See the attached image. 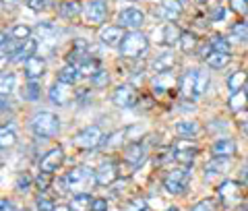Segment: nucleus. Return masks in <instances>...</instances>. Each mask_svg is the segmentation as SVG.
Masks as SVG:
<instances>
[{
    "instance_id": "nucleus-36",
    "label": "nucleus",
    "mask_w": 248,
    "mask_h": 211,
    "mask_svg": "<svg viewBox=\"0 0 248 211\" xmlns=\"http://www.w3.org/2000/svg\"><path fill=\"white\" fill-rule=\"evenodd\" d=\"M219 209H221V205L215 199H203V201H199L190 211H219Z\"/></svg>"
},
{
    "instance_id": "nucleus-28",
    "label": "nucleus",
    "mask_w": 248,
    "mask_h": 211,
    "mask_svg": "<svg viewBox=\"0 0 248 211\" xmlns=\"http://www.w3.org/2000/svg\"><path fill=\"white\" fill-rule=\"evenodd\" d=\"M246 81H248V73H244V70H236V73L230 75L228 87H230L232 91H240V89H244Z\"/></svg>"
},
{
    "instance_id": "nucleus-42",
    "label": "nucleus",
    "mask_w": 248,
    "mask_h": 211,
    "mask_svg": "<svg viewBox=\"0 0 248 211\" xmlns=\"http://www.w3.org/2000/svg\"><path fill=\"white\" fill-rule=\"evenodd\" d=\"M35 205H37V211H56V207H54V201L44 197V195H40V197L35 199Z\"/></svg>"
},
{
    "instance_id": "nucleus-52",
    "label": "nucleus",
    "mask_w": 248,
    "mask_h": 211,
    "mask_svg": "<svg viewBox=\"0 0 248 211\" xmlns=\"http://www.w3.org/2000/svg\"><path fill=\"white\" fill-rule=\"evenodd\" d=\"M0 211H15L13 203H11L9 199H2V205H0Z\"/></svg>"
},
{
    "instance_id": "nucleus-14",
    "label": "nucleus",
    "mask_w": 248,
    "mask_h": 211,
    "mask_svg": "<svg viewBox=\"0 0 248 211\" xmlns=\"http://www.w3.org/2000/svg\"><path fill=\"white\" fill-rule=\"evenodd\" d=\"M145 21V15L139 11V9H124L118 15V23L120 27H126V29H139Z\"/></svg>"
},
{
    "instance_id": "nucleus-32",
    "label": "nucleus",
    "mask_w": 248,
    "mask_h": 211,
    "mask_svg": "<svg viewBox=\"0 0 248 211\" xmlns=\"http://www.w3.org/2000/svg\"><path fill=\"white\" fill-rule=\"evenodd\" d=\"M230 35L234 37V40H238V42H246V40H248V21H240V23H236V25L232 27Z\"/></svg>"
},
{
    "instance_id": "nucleus-18",
    "label": "nucleus",
    "mask_w": 248,
    "mask_h": 211,
    "mask_svg": "<svg viewBox=\"0 0 248 211\" xmlns=\"http://www.w3.org/2000/svg\"><path fill=\"white\" fill-rule=\"evenodd\" d=\"M180 15H182V6H180L178 0H164V2L159 4V17L161 19L174 23Z\"/></svg>"
},
{
    "instance_id": "nucleus-25",
    "label": "nucleus",
    "mask_w": 248,
    "mask_h": 211,
    "mask_svg": "<svg viewBox=\"0 0 248 211\" xmlns=\"http://www.w3.org/2000/svg\"><path fill=\"white\" fill-rule=\"evenodd\" d=\"M228 106H230L232 112H242L244 108L248 106V93L244 89L234 91L232 93V97H230V101H228Z\"/></svg>"
},
{
    "instance_id": "nucleus-16",
    "label": "nucleus",
    "mask_w": 248,
    "mask_h": 211,
    "mask_svg": "<svg viewBox=\"0 0 248 211\" xmlns=\"http://www.w3.org/2000/svg\"><path fill=\"white\" fill-rule=\"evenodd\" d=\"M211 151H213V158L230 160L236 155V143L232 139H217L211 147Z\"/></svg>"
},
{
    "instance_id": "nucleus-22",
    "label": "nucleus",
    "mask_w": 248,
    "mask_h": 211,
    "mask_svg": "<svg viewBox=\"0 0 248 211\" xmlns=\"http://www.w3.org/2000/svg\"><path fill=\"white\" fill-rule=\"evenodd\" d=\"M35 50H37V42L29 37V40H25V42L21 44V48L17 50V54H15L11 60H13V62H27V60L35 54Z\"/></svg>"
},
{
    "instance_id": "nucleus-21",
    "label": "nucleus",
    "mask_w": 248,
    "mask_h": 211,
    "mask_svg": "<svg viewBox=\"0 0 248 211\" xmlns=\"http://www.w3.org/2000/svg\"><path fill=\"white\" fill-rule=\"evenodd\" d=\"M174 65H176L174 54L166 52V54H159V56L151 62V68H153V73L159 75V73H168L170 68H174Z\"/></svg>"
},
{
    "instance_id": "nucleus-46",
    "label": "nucleus",
    "mask_w": 248,
    "mask_h": 211,
    "mask_svg": "<svg viewBox=\"0 0 248 211\" xmlns=\"http://www.w3.org/2000/svg\"><path fill=\"white\" fill-rule=\"evenodd\" d=\"M29 186H31V176L29 174H19V178H17V191L27 193Z\"/></svg>"
},
{
    "instance_id": "nucleus-40",
    "label": "nucleus",
    "mask_w": 248,
    "mask_h": 211,
    "mask_svg": "<svg viewBox=\"0 0 248 211\" xmlns=\"http://www.w3.org/2000/svg\"><path fill=\"white\" fill-rule=\"evenodd\" d=\"M0 87H2V96L11 93L15 87V75L13 73H2V79H0Z\"/></svg>"
},
{
    "instance_id": "nucleus-3",
    "label": "nucleus",
    "mask_w": 248,
    "mask_h": 211,
    "mask_svg": "<svg viewBox=\"0 0 248 211\" xmlns=\"http://www.w3.org/2000/svg\"><path fill=\"white\" fill-rule=\"evenodd\" d=\"M147 48H149L147 35L139 33V31H130L128 35H124V40L120 44V54L124 58H139L141 54L147 52Z\"/></svg>"
},
{
    "instance_id": "nucleus-13",
    "label": "nucleus",
    "mask_w": 248,
    "mask_h": 211,
    "mask_svg": "<svg viewBox=\"0 0 248 211\" xmlns=\"http://www.w3.org/2000/svg\"><path fill=\"white\" fill-rule=\"evenodd\" d=\"M62 162H64V151H62L60 147H54V149H50V151L42 158V162H40V170H42V172H48V174H52L54 170H58V168L62 166Z\"/></svg>"
},
{
    "instance_id": "nucleus-24",
    "label": "nucleus",
    "mask_w": 248,
    "mask_h": 211,
    "mask_svg": "<svg viewBox=\"0 0 248 211\" xmlns=\"http://www.w3.org/2000/svg\"><path fill=\"white\" fill-rule=\"evenodd\" d=\"M79 77H81V70H79V66H75V65H66V66H62L58 70V81L66 83V85L77 83L79 81Z\"/></svg>"
},
{
    "instance_id": "nucleus-34",
    "label": "nucleus",
    "mask_w": 248,
    "mask_h": 211,
    "mask_svg": "<svg viewBox=\"0 0 248 211\" xmlns=\"http://www.w3.org/2000/svg\"><path fill=\"white\" fill-rule=\"evenodd\" d=\"M40 85H37L35 81H29L27 85H25V87H23V93H21V96H23V99H27V101H35L37 97H40Z\"/></svg>"
},
{
    "instance_id": "nucleus-33",
    "label": "nucleus",
    "mask_w": 248,
    "mask_h": 211,
    "mask_svg": "<svg viewBox=\"0 0 248 211\" xmlns=\"http://www.w3.org/2000/svg\"><path fill=\"white\" fill-rule=\"evenodd\" d=\"M197 35L190 33V31H182V37H180V48L182 52H192L197 48Z\"/></svg>"
},
{
    "instance_id": "nucleus-27",
    "label": "nucleus",
    "mask_w": 248,
    "mask_h": 211,
    "mask_svg": "<svg viewBox=\"0 0 248 211\" xmlns=\"http://www.w3.org/2000/svg\"><path fill=\"white\" fill-rule=\"evenodd\" d=\"M91 203H93V199L89 197L87 193H79V195H75V197H73L71 209L73 211H89L91 209Z\"/></svg>"
},
{
    "instance_id": "nucleus-47",
    "label": "nucleus",
    "mask_w": 248,
    "mask_h": 211,
    "mask_svg": "<svg viewBox=\"0 0 248 211\" xmlns=\"http://www.w3.org/2000/svg\"><path fill=\"white\" fill-rule=\"evenodd\" d=\"M50 4H52V0H29V6L33 11H44V9H48Z\"/></svg>"
},
{
    "instance_id": "nucleus-15",
    "label": "nucleus",
    "mask_w": 248,
    "mask_h": 211,
    "mask_svg": "<svg viewBox=\"0 0 248 211\" xmlns=\"http://www.w3.org/2000/svg\"><path fill=\"white\" fill-rule=\"evenodd\" d=\"M124 162H126L130 168L143 166V162H145V147L141 143L126 145V149H124Z\"/></svg>"
},
{
    "instance_id": "nucleus-29",
    "label": "nucleus",
    "mask_w": 248,
    "mask_h": 211,
    "mask_svg": "<svg viewBox=\"0 0 248 211\" xmlns=\"http://www.w3.org/2000/svg\"><path fill=\"white\" fill-rule=\"evenodd\" d=\"M201 130V127H199V122H195V120H182V122H178L176 124V132L178 135H182V137H195L197 132Z\"/></svg>"
},
{
    "instance_id": "nucleus-8",
    "label": "nucleus",
    "mask_w": 248,
    "mask_h": 211,
    "mask_svg": "<svg viewBox=\"0 0 248 211\" xmlns=\"http://www.w3.org/2000/svg\"><path fill=\"white\" fill-rule=\"evenodd\" d=\"M112 99L118 108H135L139 101V93L135 87H130V85H120V87H116Z\"/></svg>"
},
{
    "instance_id": "nucleus-11",
    "label": "nucleus",
    "mask_w": 248,
    "mask_h": 211,
    "mask_svg": "<svg viewBox=\"0 0 248 211\" xmlns=\"http://www.w3.org/2000/svg\"><path fill=\"white\" fill-rule=\"evenodd\" d=\"M50 99L54 101V104H58V106H68L71 101L75 99V93L71 89V85H66V83H54L52 85V89H50Z\"/></svg>"
},
{
    "instance_id": "nucleus-53",
    "label": "nucleus",
    "mask_w": 248,
    "mask_h": 211,
    "mask_svg": "<svg viewBox=\"0 0 248 211\" xmlns=\"http://www.w3.org/2000/svg\"><path fill=\"white\" fill-rule=\"evenodd\" d=\"M56 211H73V209H71V205H58Z\"/></svg>"
},
{
    "instance_id": "nucleus-5",
    "label": "nucleus",
    "mask_w": 248,
    "mask_h": 211,
    "mask_svg": "<svg viewBox=\"0 0 248 211\" xmlns=\"http://www.w3.org/2000/svg\"><path fill=\"white\" fill-rule=\"evenodd\" d=\"M188 180H190V172L188 168H174L168 172V176L164 178V189L170 195H184L188 189Z\"/></svg>"
},
{
    "instance_id": "nucleus-9",
    "label": "nucleus",
    "mask_w": 248,
    "mask_h": 211,
    "mask_svg": "<svg viewBox=\"0 0 248 211\" xmlns=\"http://www.w3.org/2000/svg\"><path fill=\"white\" fill-rule=\"evenodd\" d=\"M106 15H108L106 0H91L87 4V9H85V19H87L89 25H99V23H104Z\"/></svg>"
},
{
    "instance_id": "nucleus-6",
    "label": "nucleus",
    "mask_w": 248,
    "mask_h": 211,
    "mask_svg": "<svg viewBox=\"0 0 248 211\" xmlns=\"http://www.w3.org/2000/svg\"><path fill=\"white\" fill-rule=\"evenodd\" d=\"M172 153H174V160L182 166H190L195 162L197 153H199V145L190 139H178L174 147H172Z\"/></svg>"
},
{
    "instance_id": "nucleus-38",
    "label": "nucleus",
    "mask_w": 248,
    "mask_h": 211,
    "mask_svg": "<svg viewBox=\"0 0 248 211\" xmlns=\"http://www.w3.org/2000/svg\"><path fill=\"white\" fill-rule=\"evenodd\" d=\"M211 50L230 54V42L226 40V37H221V35H213V40H211Z\"/></svg>"
},
{
    "instance_id": "nucleus-43",
    "label": "nucleus",
    "mask_w": 248,
    "mask_h": 211,
    "mask_svg": "<svg viewBox=\"0 0 248 211\" xmlns=\"http://www.w3.org/2000/svg\"><path fill=\"white\" fill-rule=\"evenodd\" d=\"M50 182H52V178L48 172H40V176L35 178V184H37V191L44 193V191H48L50 189Z\"/></svg>"
},
{
    "instance_id": "nucleus-54",
    "label": "nucleus",
    "mask_w": 248,
    "mask_h": 211,
    "mask_svg": "<svg viewBox=\"0 0 248 211\" xmlns=\"http://www.w3.org/2000/svg\"><path fill=\"white\" fill-rule=\"evenodd\" d=\"M242 132H244V135L248 137V122H242Z\"/></svg>"
},
{
    "instance_id": "nucleus-39",
    "label": "nucleus",
    "mask_w": 248,
    "mask_h": 211,
    "mask_svg": "<svg viewBox=\"0 0 248 211\" xmlns=\"http://www.w3.org/2000/svg\"><path fill=\"white\" fill-rule=\"evenodd\" d=\"M126 132H128V130H116L114 135L108 137V141H104L102 145H106V147H110V149H112V147L124 143V137H126Z\"/></svg>"
},
{
    "instance_id": "nucleus-26",
    "label": "nucleus",
    "mask_w": 248,
    "mask_h": 211,
    "mask_svg": "<svg viewBox=\"0 0 248 211\" xmlns=\"http://www.w3.org/2000/svg\"><path fill=\"white\" fill-rule=\"evenodd\" d=\"M58 13H60V17H64V19H75L81 15V4L77 2V0H64V2L60 4Z\"/></svg>"
},
{
    "instance_id": "nucleus-50",
    "label": "nucleus",
    "mask_w": 248,
    "mask_h": 211,
    "mask_svg": "<svg viewBox=\"0 0 248 211\" xmlns=\"http://www.w3.org/2000/svg\"><path fill=\"white\" fill-rule=\"evenodd\" d=\"M168 158H170L168 151H159L157 155H155V166H161L164 162H168Z\"/></svg>"
},
{
    "instance_id": "nucleus-12",
    "label": "nucleus",
    "mask_w": 248,
    "mask_h": 211,
    "mask_svg": "<svg viewBox=\"0 0 248 211\" xmlns=\"http://www.w3.org/2000/svg\"><path fill=\"white\" fill-rule=\"evenodd\" d=\"M240 182H234V180H226L217 186V195L221 197V201L226 205H234V203L240 201Z\"/></svg>"
},
{
    "instance_id": "nucleus-48",
    "label": "nucleus",
    "mask_w": 248,
    "mask_h": 211,
    "mask_svg": "<svg viewBox=\"0 0 248 211\" xmlns=\"http://www.w3.org/2000/svg\"><path fill=\"white\" fill-rule=\"evenodd\" d=\"M91 211H108V201L106 199H93Z\"/></svg>"
},
{
    "instance_id": "nucleus-19",
    "label": "nucleus",
    "mask_w": 248,
    "mask_h": 211,
    "mask_svg": "<svg viewBox=\"0 0 248 211\" xmlns=\"http://www.w3.org/2000/svg\"><path fill=\"white\" fill-rule=\"evenodd\" d=\"M46 73V62L37 56H31L27 62H25V77L29 81H37L40 77H44Z\"/></svg>"
},
{
    "instance_id": "nucleus-45",
    "label": "nucleus",
    "mask_w": 248,
    "mask_h": 211,
    "mask_svg": "<svg viewBox=\"0 0 248 211\" xmlns=\"http://www.w3.org/2000/svg\"><path fill=\"white\" fill-rule=\"evenodd\" d=\"M91 83L95 85V87H104V85L110 83V75H108L106 70H99L95 77H91Z\"/></svg>"
},
{
    "instance_id": "nucleus-1",
    "label": "nucleus",
    "mask_w": 248,
    "mask_h": 211,
    "mask_svg": "<svg viewBox=\"0 0 248 211\" xmlns=\"http://www.w3.org/2000/svg\"><path fill=\"white\" fill-rule=\"evenodd\" d=\"M209 87V75L199 68L186 70L180 79V91L184 97H199L203 96Z\"/></svg>"
},
{
    "instance_id": "nucleus-2",
    "label": "nucleus",
    "mask_w": 248,
    "mask_h": 211,
    "mask_svg": "<svg viewBox=\"0 0 248 211\" xmlns=\"http://www.w3.org/2000/svg\"><path fill=\"white\" fill-rule=\"evenodd\" d=\"M31 130H33L35 137H42V139L56 137L60 130V120H58V116L52 112H40L31 120Z\"/></svg>"
},
{
    "instance_id": "nucleus-23",
    "label": "nucleus",
    "mask_w": 248,
    "mask_h": 211,
    "mask_svg": "<svg viewBox=\"0 0 248 211\" xmlns=\"http://www.w3.org/2000/svg\"><path fill=\"white\" fill-rule=\"evenodd\" d=\"M205 62L211 68H223V66H228L230 65V54H226V52H215V50H211L209 54H205Z\"/></svg>"
},
{
    "instance_id": "nucleus-55",
    "label": "nucleus",
    "mask_w": 248,
    "mask_h": 211,
    "mask_svg": "<svg viewBox=\"0 0 248 211\" xmlns=\"http://www.w3.org/2000/svg\"><path fill=\"white\" fill-rule=\"evenodd\" d=\"M168 211H178V207H170V209H168Z\"/></svg>"
},
{
    "instance_id": "nucleus-41",
    "label": "nucleus",
    "mask_w": 248,
    "mask_h": 211,
    "mask_svg": "<svg viewBox=\"0 0 248 211\" xmlns=\"http://www.w3.org/2000/svg\"><path fill=\"white\" fill-rule=\"evenodd\" d=\"M11 35L15 37V40H29V35H31V27H27V25H17V27H13V31H11Z\"/></svg>"
},
{
    "instance_id": "nucleus-44",
    "label": "nucleus",
    "mask_w": 248,
    "mask_h": 211,
    "mask_svg": "<svg viewBox=\"0 0 248 211\" xmlns=\"http://www.w3.org/2000/svg\"><path fill=\"white\" fill-rule=\"evenodd\" d=\"M230 6L238 15H248V0H230Z\"/></svg>"
},
{
    "instance_id": "nucleus-20",
    "label": "nucleus",
    "mask_w": 248,
    "mask_h": 211,
    "mask_svg": "<svg viewBox=\"0 0 248 211\" xmlns=\"http://www.w3.org/2000/svg\"><path fill=\"white\" fill-rule=\"evenodd\" d=\"M180 37H182V31L178 29L174 23H168L159 29V42L164 46H174V44H180Z\"/></svg>"
},
{
    "instance_id": "nucleus-10",
    "label": "nucleus",
    "mask_w": 248,
    "mask_h": 211,
    "mask_svg": "<svg viewBox=\"0 0 248 211\" xmlns=\"http://www.w3.org/2000/svg\"><path fill=\"white\" fill-rule=\"evenodd\" d=\"M95 180L99 186H110L118 180V168L116 162H104L102 166L95 170Z\"/></svg>"
},
{
    "instance_id": "nucleus-7",
    "label": "nucleus",
    "mask_w": 248,
    "mask_h": 211,
    "mask_svg": "<svg viewBox=\"0 0 248 211\" xmlns=\"http://www.w3.org/2000/svg\"><path fill=\"white\" fill-rule=\"evenodd\" d=\"M73 143L77 147H81V149H95L104 143V135H102V129L97 127V124H93V127H87L83 129L81 132H77V137Z\"/></svg>"
},
{
    "instance_id": "nucleus-30",
    "label": "nucleus",
    "mask_w": 248,
    "mask_h": 211,
    "mask_svg": "<svg viewBox=\"0 0 248 211\" xmlns=\"http://www.w3.org/2000/svg\"><path fill=\"white\" fill-rule=\"evenodd\" d=\"M223 170H226V162H223L221 158H213V160L205 166V176H207V178H213V176H217V174H221Z\"/></svg>"
},
{
    "instance_id": "nucleus-37",
    "label": "nucleus",
    "mask_w": 248,
    "mask_h": 211,
    "mask_svg": "<svg viewBox=\"0 0 248 211\" xmlns=\"http://www.w3.org/2000/svg\"><path fill=\"white\" fill-rule=\"evenodd\" d=\"M15 143H17V135H15L13 130H9L6 127H2V132H0V145H2V149L13 147Z\"/></svg>"
},
{
    "instance_id": "nucleus-49",
    "label": "nucleus",
    "mask_w": 248,
    "mask_h": 211,
    "mask_svg": "<svg viewBox=\"0 0 248 211\" xmlns=\"http://www.w3.org/2000/svg\"><path fill=\"white\" fill-rule=\"evenodd\" d=\"M226 15H228V11L223 9V6H217V9L213 11V15H211V19L213 21H221V19H226Z\"/></svg>"
},
{
    "instance_id": "nucleus-4",
    "label": "nucleus",
    "mask_w": 248,
    "mask_h": 211,
    "mask_svg": "<svg viewBox=\"0 0 248 211\" xmlns=\"http://www.w3.org/2000/svg\"><path fill=\"white\" fill-rule=\"evenodd\" d=\"M66 182H68V189L71 191H87L89 186L97 184L95 180V172L87 166H79V168H73L71 172H66Z\"/></svg>"
},
{
    "instance_id": "nucleus-17",
    "label": "nucleus",
    "mask_w": 248,
    "mask_h": 211,
    "mask_svg": "<svg viewBox=\"0 0 248 211\" xmlns=\"http://www.w3.org/2000/svg\"><path fill=\"white\" fill-rule=\"evenodd\" d=\"M99 40H102L108 48H116V46H120L124 40L122 27H104L99 31Z\"/></svg>"
},
{
    "instance_id": "nucleus-31",
    "label": "nucleus",
    "mask_w": 248,
    "mask_h": 211,
    "mask_svg": "<svg viewBox=\"0 0 248 211\" xmlns=\"http://www.w3.org/2000/svg\"><path fill=\"white\" fill-rule=\"evenodd\" d=\"M79 70H81V77H95L99 73V60L97 58H87L79 66Z\"/></svg>"
},
{
    "instance_id": "nucleus-51",
    "label": "nucleus",
    "mask_w": 248,
    "mask_h": 211,
    "mask_svg": "<svg viewBox=\"0 0 248 211\" xmlns=\"http://www.w3.org/2000/svg\"><path fill=\"white\" fill-rule=\"evenodd\" d=\"M240 184H244V186H248V168H244V170H240Z\"/></svg>"
},
{
    "instance_id": "nucleus-35",
    "label": "nucleus",
    "mask_w": 248,
    "mask_h": 211,
    "mask_svg": "<svg viewBox=\"0 0 248 211\" xmlns=\"http://www.w3.org/2000/svg\"><path fill=\"white\" fill-rule=\"evenodd\" d=\"M122 211H149V205H147L145 199L137 197V199H130L128 203H124Z\"/></svg>"
}]
</instances>
